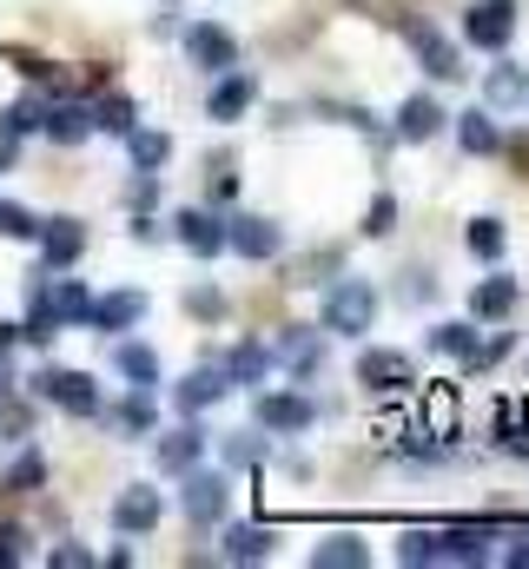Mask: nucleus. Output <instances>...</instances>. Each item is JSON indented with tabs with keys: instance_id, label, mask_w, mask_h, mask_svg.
<instances>
[{
	"instance_id": "f257e3e1",
	"label": "nucleus",
	"mask_w": 529,
	"mask_h": 569,
	"mask_svg": "<svg viewBox=\"0 0 529 569\" xmlns=\"http://www.w3.org/2000/svg\"><path fill=\"white\" fill-rule=\"evenodd\" d=\"M371 318H378V291H371V279L331 284V298H325V331L358 338V331H371Z\"/></svg>"
},
{
	"instance_id": "f03ea898",
	"label": "nucleus",
	"mask_w": 529,
	"mask_h": 569,
	"mask_svg": "<svg viewBox=\"0 0 529 569\" xmlns=\"http://www.w3.org/2000/svg\"><path fill=\"white\" fill-rule=\"evenodd\" d=\"M33 391H40L47 405L73 411V418H93V411H100V391H93V378H87V371H60V365H47V371L33 378Z\"/></svg>"
},
{
	"instance_id": "7ed1b4c3",
	"label": "nucleus",
	"mask_w": 529,
	"mask_h": 569,
	"mask_svg": "<svg viewBox=\"0 0 529 569\" xmlns=\"http://www.w3.org/2000/svg\"><path fill=\"white\" fill-rule=\"evenodd\" d=\"M463 33H470V47L503 53V47L517 40V7H510V0H477V7L463 13Z\"/></svg>"
},
{
	"instance_id": "20e7f679",
	"label": "nucleus",
	"mask_w": 529,
	"mask_h": 569,
	"mask_svg": "<svg viewBox=\"0 0 529 569\" xmlns=\"http://www.w3.org/2000/svg\"><path fill=\"white\" fill-rule=\"evenodd\" d=\"M179 477H186V517H192V523H219L226 503H232V483H226L219 470H199V463L179 470Z\"/></svg>"
},
{
	"instance_id": "39448f33",
	"label": "nucleus",
	"mask_w": 529,
	"mask_h": 569,
	"mask_svg": "<svg viewBox=\"0 0 529 569\" xmlns=\"http://www.w3.org/2000/svg\"><path fill=\"white\" fill-rule=\"evenodd\" d=\"M179 246H186L192 259H219V252H226V219L206 212V206H186V212H179Z\"/></svg>"
},
{
	"instance_id": "423d86ee",
	"label": "nucleus",
	"mask_w": 529,
	"mask_h": 569,
	"mask_svg": "<svg viewBox=\"0 0 529 569\" xmlns=\"http://www.w3.org/2000/svg\"><path fill=\"white\" fill-rule=\"evenodd\" d=\"M259 425L264 430H311L318 425V405L311 398H298V391H259Z\"/></svg>"
},
{
	"instance_id": "0eeeda50",
	"label": "nucleus",
	"mask_w": 529,
	"mask_h": 569,
	"mask_svg": "<svg viewBox=\"0 0 529 569\" xmlns=\"http://www.w3.org/2000/svg\"><path fill=\"white\" fill-rule=\"evenodd\" d=\"M186 53H192V67H206V73H226V67L239 60V47H232V33H226V27H212V20H199V27H186Z\"/></svg>"
},
{
	"instance_id": "6e6552de",
	"label": "nucleus",
	"mask_w": 529,
	"mask_h": 569,
	"mask_svg": "<svg viewBox=\"0 0 529 569\" xmlns=\"http://www.w3.org/2000/svg\"><path fill=\"white\" fill-rule=\"evenodd\" d=\"M146 318V291H107V298H87V325L93 331H132Z\"/></svg>"
},
{
	"instance_id": "1a4fd4ad",
	"label": "nucleus",
	"mask_w": 529,
	"mask_h": 569,
	"mask_svg": "<svg viewBox=\"0 0 529 569\" xmlns=\"http://www.w3.org/2000/svg\"><path fill=\"white\" fill-rule=\"evenodd\" d=\"M410 47H417V60L430 67V80H463V67H457V47L430 27V20H410Z\"/></svg>"
},
{
	"instance_id": "9d476101",
	"label": "nucleus",
	"mask_w": 529,
	"mask_h": 569,
	"mask_svg": "<svg viewBox=\"0 0 529 569\" xmlns=\"http://www.w3.org/2000/svg\"><path fill=\"white\" fill-rule=\"evenodd\" d=\"M33 239H40V252H47V272H67V266L87 252V232H80V219H47Z\"/></svg>"
},
{
	"instance_id": "9b49d317",
	"label": "nucleus",
	"mask_w": 529,
	"mask_h": 569,
	"mask_svg": "<svg viewBox=\"0 0 529 569\" xmlns=\"http://www.w3.org/2000/svg\"><path fill=\"white\" fill-rule=\"evenodd\" d=\"M437 133H443V107H437L430 93H410V100L397 107V140L423 146V140H437Z\"/></svg>"
},
{
	"instance_id": "f8f14e48",
	"label": "nucleus",
	"mask_w": 529,
	"mask_h": 569,
	"mask_svg": "<svg viewBox=\"0 0 529 569\" xmlns=\"http://www.w3.org/2000/svg\"><path fill=\"white\" fill-rule=\"evenodd\" d=\"M40 127H47L53 146H80L93 133V107H87V100H53V107L40 113Z\"/></svg>"
},
{
	"instance_id": "ddd939ff",
	"label": "nucleus",
	"mask_w": 529,
	"mask_h": 569,
	"mask_svg": "<svg viewBox=\"0 0 529 569\" xmlns=\"http://www.w3.org/2000/svg\"><path fill=\"white\" fill-rule=\"evenodd\" d=\"M226 246H232L239 259H271V252H278V226H271V219H259V212L226 219Z\"/></svg>"
},
{
	"instance_id": "4468645a",
	"label": "nucleus",
	"mask_w": 529,
	"mask_h": 569,
	"mask_svg": "<svg viewBox=\"0 0 529 569\" xmlns=\"http://www.w3.org/2000/svg\"><path fill=\"white\" fill-rule=\"evenodd\" d=\"M159 490H146V483H132V490H120L113 497V523L127 530V537H139V530H159Z\"/></svg>"
},
{
	"instance_id": "2eb2a0df",
	"label": "nucleus",
	"mask_w": 529,
	"mask_h": 569,
	"mask_svg": "<svg viewBox=\"0 0 529 569\" xmlns=\"http://www.w3.org/2000/svg\"><path fill=\"white\" fill-rule=\"evenodd\" d=\"M358 378L371 391H410V358L403 351H365L358 358Z\"/></svg>"
},
{
	"instance_id": "dca6fc26",
	"label": "nucleus",
	"mask_w": 529,
	"mask_h": 569,
	"mask_svg": "<svg viewBox=\"0 0 529 569\" xmlns=\"http://www.w3.org/2000/svg\"><path fill=\"white\" fill-rule=\"evenodd\" d=\"M232 391V378H226V365H199L186 385H179V411H206V405H219Z\"/></svg>"
},
{
	"instance_id": "f3484780",
	"label": "nucleus",
	"mask_w": 529,
	"mask_h": 569,
	"mask_svg": "<svg viewBox=\"0 0 529 569\" xmlns=\"http://www.w3.org/2000/svg\"><path fill=\"white\" fill-rule=\"evenodd\" d=\"M437 563H490V530L463 523V530H443L437 537Z\"/></svg>"
},
{
	"instance_id": "a211bd4d",
	"label": "nucleus",
	"mask_w": 529,
	"mask_h": 569,
	"mask_svg": "<svg viewBox=\"0 0 529 569\" xmlns=\"http://www.w3.org/2000/svg\"><path fill=\"white\" fill-rule=\"evenodd\" d=\"M423 437H457V385H423Z\"/></svg>"
},
{
	"instance_id": "6ab92c4d",
	"label": "nucleus",
	"mask_w": 529,
	"mask_h": 569,
	"mask_svg": "<svg viewBox=\"0 0 529 569\" xmlns=\"http://www.w3.org/2000/svg\"><path fill=\"white\" fill-rule=\"evenodd\" d=\"M252 93H259V87H252L246 73H232V67H226V73H219V87H212V120H219V127H226V120H239V113L252 107Z\"/></svg>"
},
{
	"instance_id": "aec40b11",
	"label": "nucleus",
	"mask_w": 529,
	"mask_h": 569,
	"mask_svg": "<svg viewBox=\"0 0 529 569\" xmlns=\"http://www.w3.org/2000/svg\"><path fill=\"white\" fill-rule=\"evenodd\" d=\"M517 311V279H483L477 291H470V318H510Z\"/></svg>"
},
{
	"instance_id": "412c9836",
	"label": "nucleus",
	"mask_w": 529,
	"mask_h": 569,
	"mask_svg": "<svg viewBox=\"0 0 529 569\" xmlns=\"http://www.w3.org/2000/svg\"><path fill=\"white\" fill-rule=\"evenodd\" d=\"M271 557V530L264 523H232L226 530V563H264Z\"/></svg>"
},
{
	"instance_id": "4be33fe9",
	"label": "nucleus",
	"mask_w": 529,
	"mask_h": 569,
	"mask_svg": "<svg viewBox=\"0 0 529 569\" xmlns=\"http://www.w3.org/2000/svg\"><path fill=\"white\" fill-rule=\"evenodd\" d=\"M371 563V550L358 543V537H325L318 550H311V569H365Z\"/></svg>"
},
{
	"instance_id": "5701e85b",
	"label": "nucleus",
	"mask_w": 529,
	"mask_h": 569,
	"mask_svg": "<svg viewBox=\"0 0 529 569\" xmlns=\"http://www.w3.org/2000/svg\"><path fill=\"white\" fill-rule=\"evenodd\" d=\"M40 305L53 311V325H80V318H87V291H80L73 279H53L47 291H40Z\"/></svg>"
},
{
	"instance_id": "b1692460",
	"label": "nucleus",
	"mask_w": 529,
	"mask_h": 569,
	"mask_svg": "<svg viewBox=\"0 0 529 569\" xmlns=\"http://www.w3.org/2000/svg\"><path fill=\"white\" fill-rule=\"evenodd\" d=\"M199 450H206L199 430H166V437H159V470H192Z\"/></svg>"
},
{
	"instance_id": "393cba45",
	"label": "nucleus",
	"mask_w": 529,
	"mask_h": 569,
	"mask_svg": "<svg viewBox=\"0 0 529 569\" xmlns=\"http://www.w3.org/2000/svg\"><path fill=\"white\" fill-rule=\"evenodd\" d=\"M497 437H503V450L529 457V405L523 398H503V405H497Z\"/></svg>"
},
{
	"instance_id": "a878e982",
	"label": "nucleus",
	"mask_w": 529,
	"mask_h": 569,
	"mask_svg": "<svg viewBox=\"0 0 529 569\" xmlns=\"http://www.w3.org/2000/svg\"><path fill=\"white\" fill-rule=\"evenodd\" d=\"M113 365H120V378H132L139 391H152V385H159V351H146V345H120V351H113Z\"/></svg>"
},
{
	"instance_id": "bb28decb",
	"label": "nucleus",
	"mask_w": 529,
	"mask_h": 569,
	"mask_svg": "<svg viewBox=\"0 0 529 569\" xmlns=\"http://www.w3.org/2000/svg\"><path fill=\"white\" fill-rule=\"evenodd\" d=\"M127 152H132V166H139V172H152V166H166V159H172V140H166V133H152V127H132Z\"/></svg>"
},
{
	"instance_id": "cd10ccee",
	"label": "nucleus",
	"mask_w": 529,
	"mask_h": 569,
	"mask_svg": "<svg viewBox=\"0 0 529 569\" xmlns=\"http://www.w3.org/2000/svg\"><path fill=\"white\" fill-rule=\"evenodd\" d=\"M463 246L477 252V259H503V246H510V232H503V219H470V232H463Z\"/></svg>"
},
{
	"instance_id": "c85d7f7f",
	"label": "nucleus",
	"mask_w": 529,
	"mask_h": 569,
	"mask_svg": "<svg viewBox=\"0 0 529 569\" xmlns=\"http://www.w3.org/2000/svg\"><path fill=\"white\" fill-rule=\"evenodd\" d=\"M264 371H271V351H264V345H239V351L226 358V378H232V385H259Z\"/></svg>"
},
{
	"instance_id": "c756f323",
	"label": "nucleus",
	"mask_w": 529,
	"mask_h": 569,
	"mask_svg": "<svg viewBox=\"0 0 529 569\" xmlns=\"http://www.w3.org/2000/svg\"><path fill=\"white\" fill-rule=\"evenodd\" d=\"M457 140H463V152H497V120H490V113H463V120H457Z\"/></svg>"
},
{
	"instance_id": "7c9ffc66",
	"label": "nucleus",
	"mask_w": 529,
	"mask_h": 569,
	"mask_svg": "<svg viewBox=\"0 0 529 569\" xmlns=\"http://www.w3.org/2000/svg\"><path fill=\"white\" fill-rule=\"evenodd\" d=\"M93 133H132V100H120V93L93 100Z\"/></svg>"
},
{
	"instance_id": "2f4dec72",
	"label": "nucleus",
	"mask_w": 529,
	"mask_h": 569,
	"mask_svg": "<svg viewBox=\"0 0 529 569\" xmlns=\"http://www.w3.org/2000/svg\"><path fill=\"white\" fill-rule=\"evenodd\" d=\"M430 345H437V351H450V358H463V365H477V331H470V325H437V331H430Z\"/></svg>"
},
{
	"instance_id": "473e14b6",
	"label": "nucleus",
	"mask_w": 529,
	"mask_h": 569,
	"mask_svg": "<svg viewBox=\"0 0 529 569\" xmlns=\"http://www.w3.org/2000/svg\"><path fill=\"white\" fill-rule=\"evenodd\" d=\"M271 358H285V365H298V371H311V365H325V345H318L311 331H291V338H285V345H278Z\"/></svg>"
},
{
	"instance_id": "72a5a7b5",
	"label": "nucleus",
	"mask_w": 529,
	"mask_h": 569,
	"mask_svg": "<svg viewBox=\"0 0 529 569\" xmlns=\"http://www.w3.org/2000/svg\"><path fill=\"white\" fill-rule=\"evenodd\" d=\"M490 100H497V107H517V100H529V80L517 67H497V73H490Z\"/></svg>"
},
{
	"instance_id": "f704fd0d",
	"label": "nucleus",
	"mask_w": 529,
	"mask_h": 569,
	"mask_svg": "<svg viewBox=\"0 0 529 569\" xmlns=\"http://www.w3.org/2000/svg\"><path fill=\"white\" fill-rule=\"evenodd\" d=\"M47 483V463H40V450H27L13 470H7V490H40Z\"/></svg>"
},
{
	"instance_id": "c9c22d12",
	"label": "nucleus",
	"mask_w": 529,
	"mask_h": 569,
	"mask_svg": "<svg viewBox=\"0 0 529 569\" xmlns=\"http://www.w3.org/2000/svg\"><path fill=\"white\" fill-rule=\"evenodd\" d=\"M397 563H437V537H423V530H410V537L397 543Z\"/></svg>"
},
{
	"instance_id": "e433bc0d",
	"label": "nucleus",
	"mask_w": 529,
	"mask_h": 569,
	"mask_svg": "<svg viewBox=\"0 0 529 569\" xmlns=\"http://www.w3.org/2000/svg\"><path fill=\"white\" fill-rule=\"evenodd\" d=\"M0 232H7V239H33V232H40V219H33V212H20V206H7V199H0Z\"/></svg>"
},
{
	"instance_id": "4c0bfd02",
	"label": "nucleus",
	"mask_w": 529,
	"mask_h": 569,
	"mask_svg": "<svg viewBox=\"0 0 529 569\" xmlns=\"http://www.w3.org/2000/svg\"><path fill=\"white\" fill-rule=\"evenodd\" d=\"M391 219H397V199H391V192H378V199H371V212H365V232H371V239H385V232H391Z\"/></svg>"
},
{
	"instance_id": "58836bf2",
	"label": "nucleus",
	"mask_w": 529,
	"mask_h": 569,
	"mask_svg": "<svg viewBox=\"0 0 529 569\" xmlns=\"http://www.w3.org/2000/svg\"><path fill=\"white\" fill-rule=\"evenodd\" d=\"M186 311H192V318H226V298L199 284V291H186Z\"/></svg>"
},
{
	"instance_id": "ea45409f",
	"label": "nucleus",
	"mask_w": 529,
	"mask_h": 569,
	"mask_svg": "<svg viewBox=\"0 0 529 569\" xmlns=\"http://www.w3.org/2000/svg\"><path fill=\"white\" fill-rule=\"evenodd\" d=\"M27 127H40V107H33V100L7 107V133H27Z\"/></svg>"
},
{
	"instance_id": "a19ab883",
	"label": "nucleus",
	"mask_w": 529,
	"mask_h": 569,
	"mask_svg": "<svg viewBox=\"0 0 529 569\" xmlns=\"http://www.w3.org/2000/svg\"><path fill=\"white\" fill-rule=\"evenodd\" d=\"M93 563V550H80V543H60L53 550V569H87Z\"/></svg>"
},
{
	"instance_id": "79ce46f5",
	"label": "nucleus",
	"mask_w": 529,
	"mask_h": 569,
	"mask_svg": "<svg viewBox=\"0 0 529 569\" xmlns=\"http://www.w3.org/2000/svg\"><path fill=\"white\" fill-rule=\"evenodd\" d=\"M0 563H20V530H0Z\"/></svg>"
},
{
	"instance_id": "37998d69",
	"label": "nucleus",
	"mask_w": 529,
	"mask_h": 569,
	"mask_svg": "<svg viewBox=\"0 0 529 569\" xmlns=\"http://www.w3.org/2000/svg\"><path fill=\"white\" fill-rule=\"evenodd\" d=\"M13 345H20V325H7V318H0V358H7Z\"/></svg>"
},
{
	"instance_id": "c03bdc74",
	"label": "nucleus",
	"mask_w": 529,
	"mask_h": 569,
	"mask_svg": "<svg viewBox=\"0 0 529 569\" xmlns=\"http://www.w3.org/2000/svg\"><path fill=\"white\" fill-rule=\"evenodd\" d=\"M510 569H529V543H517V550H510Z\"/></svg>"
},
{
	"instance_id": "a18cd8bd",
	"label": "nucleus",
	"mask_w": 529,
	"mask_h": 569,
	"mask_svg": "<svg viewBox=\"0 0 529 569\" xmlns=\"http://www.w3.org/2000/svg\"><path fill=\"white\" fill-rule=\"evenodd\" d=\"M7 159H13V140H0V166H7Z\"/></svg>"
}]
</instances>
